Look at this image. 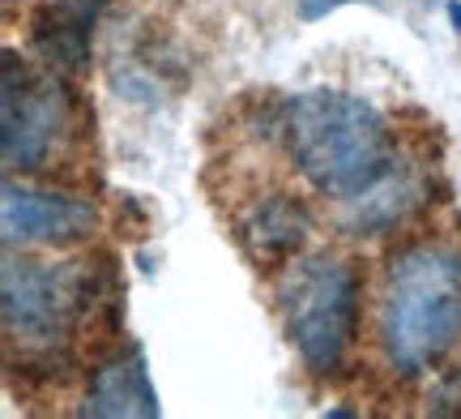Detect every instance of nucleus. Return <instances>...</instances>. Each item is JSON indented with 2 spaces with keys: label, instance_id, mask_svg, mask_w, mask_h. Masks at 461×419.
Wrapping results in <instances>:
<instances>
[{
  "label": "nucleus",
  "instance_id": "1",
  "mask_svg": "<svg viewBox=\"0 0 461 419\" xmlns=\"http://www.w3.org/2000/svg\"><path fill=\"white\" fill-rule=\"evenodd\" d=\"M299 176L338 202H355L393 176V137L367 99L346 90H303L282 112Z\"/></svg>",
  "mask_w": 461,
  "mask_h": 419
},
{
  "label": "nucleus",
  "instance_id": "2",
  "mask_svg": "<svg viewBox=\"0 0 461 419\" xmlns=\"http://www.w3.org/2000/svg\"><path fill=\"white\" fill-rule=\"evenodd\" d=\"M461 338V252L393 257L380 296V347L402 377H419Z\"/></svg>",
  "mask_w": 461,
  "mask_h": 419
},
{
  "label": "nucleus",
  "instance_id": "3",
  "mask_svg": "<svg viewBox=\"0 0 461 419\" xmlns=\"http://www.w3.org/2000/svg\"><path fill=\"white\" fill-rule=\"evenodd\" d=\"M5 296V338L9 347L31 355L65 351L82 321L95 308V274L82 261L68 266H39V261H5L0 278Z\"/></svg>",
  "mask_w": 461,
  "mask_h": 419
},
{
  "label": "nucleus",
  "instance_id": "4",
  "mask_svg": "<svg viewBox=\"0 0 461 419\" xmlns=\"http://www.w3.org/2000/svg\"><path fill=\"white\" fill-rule=\"evenodd\" d=\"M282 321L299 360L312 372H333L359 325V283L346 261L321 252L291 261L282 278Z\"/></svg>",
  "mask_w": 461,
  "mask_h": 419
},
{
  "label": "nucleus",
  "instance_id": "5",
  "mask_svg": "<svg viewBox=\"0 0 461 419\" xmlns=\"http://www.w3.org/2000/svg\"><path fill=\"white\" fill-rule=\"evenodd\" d=\"M60 73H31L17 60V51H5V95H0V150L9 171H34L56 150L60 133L68 129L65 90L56 82Z\"/></svg>",
  "mask_w": 461,
  "mask_h": 419
},
{
  "label": "nucleus",
  "instance_id": "6",
  "mask_svg": "<svg viewBox=\"0 0 461 419\" xmlns=\"http://www.w3.org/2000/svg\"><path fill=\"white\" fill-rule=\"evenodd\" d=\"M95 205L65 193H43V188H22L5 180L0 197V227H5V249H26V244H77L95 232Z\"/></svg>",
  "mask_w": 461,
  "mask_h": 419
},
{
  "label": "nucleus",
  "instance_id": "7",
  "mask_svg": "<svg viewBox=\"0 0 461 419\" xmlns=\"http://www.w3.org/2000/svg\"><path fill=\"white\" fill-rule=\"evenodd\" d=\"M82 415H95V419H154V415H163L158 389H154L149 369H146V355L137 351V347H129V351L103 360L99 369L90 372Z\"/></svg>",
  "mask_w": 461,
  "mask_h": 419
},
{
  "label": "nucleus",
  "instance_id": "8",
  "mask_svg": "<svg viewBox=\"0 0 461 419\" xmlns=\"http://www.w3.org/2000/svg\"><path fill=\"white\" fill-rule=\"evenodd\" d=\"M107 0H60L39 9L31 26V48L51 73H77L90 60V31Z\"/></svg>",
  "mask_w": 461,
  "mask_h": 419
},
{
  "label": "nucleus",
  "instance_id": "9",
  "mask_svg": "<svg viewBox=\"0 0 461 419\" xmlns=\"http://www.w3.org/2000/svg\"><path fill=\"white\" fill-rule=\"evenodd\" d=\"M308 235H312V214H308V205H299L295 197H286V193L261 197L244 218V244L261 266L291 261V257L303 249Z\"/></svg>",
  "mask_w": 461,
  "mask_h": 419
},
{
  "label": "nucleus",
  "instance_id": "10",
  "mask_svg": "<svg viewBox=\"0 0 461 419\" xmlns=\"http://www.w3.org/2000/svg\"><path fill=\"white\" fill-rule=\"evenodd\" d=\"M338 5H350V0H303V5H299V14L321 17V14H330V9H338Z\"/></svg>",
  "mask_w": 461,
  "mask_h": 419
},
{
  "label": "nucleus",
  "instance_id": "11",
  "mask_svg": "<svg viewBox=\"0 0 461 419\" xmlns=\"http://www.w3.org/2000/svg\"><path fill=\"white\" fill-rule=\"evenodd\" d=\"M448 17L457 22V31H461V5H448Z\"/></svg>",
  "mask_w": 461,
  "mask_h": 419
}]
</instances>
